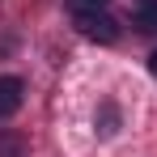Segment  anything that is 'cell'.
Masks as SVG:
<instances>
[{"label": "cell", "instance_id": "cell-7", "mask_svg": "<svg viewBox=\"0 0 157 157\" xmlns=\"http://www.w3.org/2000/svg\"><path fill=\"white\" fill-rule=\"evenodd\" d=\"M149 64H153V72H157V51H153V55H149Z\"/></svg>", "mask_w": 157, "mask_h": 157}, {"label": "cell", "instance_id": "cell-5", "mask_svg": "<svg viewBox=\"0 0 157 157\" xmlns=\"http://www.w3.org/2000/svg\"><path fill=\"white\" fill-rule=\"evenodd\" d=\"M115 132V106H102V136Z\"/></svg>", "mask_w": 157, "mask_h": 157}, {"label": "cell", "instance_id": "cell-3", "mask_svg": "<svg viewBox=\"0 0 157 157\" xmlns=\"http://www.w3.org/2000/svg\"><path fill=\"white\" fill-rule=\"evenodd\" d=\"M30 144L21 132H0V157H26Z\"/></svg>", "mask_w": 157, "mask_h": 157}, {"label": "cell", "instance_id": "cell-1", "mask_svg": "<svg viewBox=\"0 0 157 157\" xmlns=\"http://www.w3.org/2000/svg\"><path fill=\"white\" fill-rule=\"evenodd\" d=\"M77 30L85 38H94V43H115V38H119V21H115L106 9H85V13H77Z\"/></svg>", "mask_w": 157, "mask_h": 157}, {"label": "cell", "instance_id": "cell-4", "mask_svg": "<svg viewBox=\"0 0 157 157\" xmlns=\"http://www.w3.org/2000/svg\"><path fill=\"white\" fill-rule=\"evenodd\" d=\"M136 30H144V34H157V0L153 4H144V9H136Z\"/></svg>", "mask_w": 157, "mask_h": 157}, {"label": "cell", "instance_id": "cell-6", "mask_svg": "<svg viewBox=\"0 0 157 157\" xmlns=\"http://www.w3.org/2000/svg\"><path fill=\"white\" fill-rule=\"evenodd\" d=\"M85 9H106V0H72V13H85Z\"/></svg>", "mask_w": 157, "mask_h": 157}, {"label": "cell", "instance_id": "cell-2", "mask_svg": "<svg viewBox=\"0 0 157 157\" xmlns=\"http://www.w3.org/2000/svg\"><path fill=\"white\" fill-rule=\"evenodd\" d=\"M21 94H26L21 77H0V119H13L21 110Z\"/></svg>", "mask_w": 157, "mask_h": 157}]
</instances>
